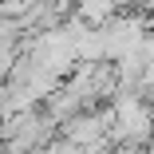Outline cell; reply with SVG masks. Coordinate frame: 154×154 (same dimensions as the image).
Returning a JSON list of instances; mask_svg holds the SVG:
<instances>
[{"instance_id": "cell-1", "label": "cell", "mask_w": 154, "mask_h": 154, "mask_svg": "<svg viewBox=\"0 0 154 154\" xmlns=\"http://www.w3.org/2000/svg\"><path fill=\"white\" fill-rule=\"evenodd\" d=\"M111 122H115V111H103V115H71L63 122V134L71 142H91V138L99 142V134L111 131Z\"/></svg>"}, {"instance_id": "cell-2", "label": "cell", "mask_w": 154, "mask_h": 154, "mask_svg": "<svg viewBox=\"0 0 154 154\" xmlns=\"http://www.w3.org/2000/svg\"><path fill=\"white\" fill-rule=\"evenodd\" d=\"M75 16H83L87 24H107L119 16V0H75Z\"/></svg>"}]
</instances>
